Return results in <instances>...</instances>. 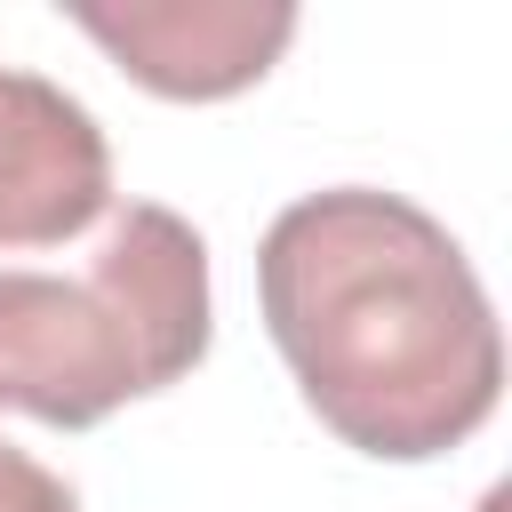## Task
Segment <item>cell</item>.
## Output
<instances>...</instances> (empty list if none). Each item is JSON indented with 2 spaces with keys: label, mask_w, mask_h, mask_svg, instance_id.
Instances as JSON below:
<instances>
[{
  "label": "cell",
  "mask_w": 512,
  "mask_h": 512,
  "mask_svg": "<svg viewBox=\"0 0 512 512\" xmlns=\"http://www.w3.org/2000/svg\"><path fill=\"white\" fill-rule=\"evenodd\" d=\"M264 328L304 408L360 456L424 464L504 392L496 304L440 216L376 184L288 200L256 248Z\"/></svg>",
  "instance_id": "6da1fadb"
},
{
  "label": "cell",
  "mask_w": 512,
  "mask_h": 512,
  "mask_svg": "<svg viewBox=\"0 0 512 512\" xmlns=\"http://www.w3.org/2000/svg\"><path fill=\"white\" fill-rule=\"evenodd\" d=\"M72 24L120 56L128 80L152 96H232L280 64L296 40V8H256V0H72Z\"/></svg>",
  "instance_id": "3957f363"
},
{
  "label": "cell",
  "mask_w": 512,
  "mask_h": 512,
  "mask_svg": "<svg viewBox=\"0 0 512 512\" xmlns=\"http://www.w3.org/2000/svg\"><path fill=\"white\" fill-rule=\"evenodd\" d=\"M208 352V240L160 200H112L80 264H0V408L104 424Z\"/></svg>",
  "instance_id": "7a4b0ae2"
},
{
  "label": "cell",
  "mask_w": 512,
  "mask_h": 512,
  "mask_svg": "<svg viewBox=\"0 0 512 512\" xmlns=\"http://www.w3.org/2000/svg\"><path fill=\"white\" fill-rule=\"evenodd\" d=\"M112 208V144L80 96L0 64V248H56Z\"/></svg>",
  "instance_id": "277c9868"
},
{
  "label": "cell",
  "mask_w": 512,
  "mask_h": 512,
  "mask_svg": "<svg viewBox=\"0 0 512 512\" xmlns=\"http://www.w3.org/2000/svg\"><path fill=\"white\" fill-rule=\"evenodd\" d=\"M0 512H80V496L64 472H48L16 440H0Z\"/></svg>",
  "instance_id": "5b68a950"
}]
</instances>
